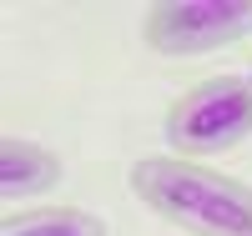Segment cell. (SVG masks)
<instances>
[{"label": "cell", "instance_id": "6da1fadb", "mask_svg": "<svg viewBox=\"0 0 252 236\" xmlns=\"http://www.w3.org/2000/svg\"><path fill=\"white\" fill-rule=\"evenodd\" d=\"M136 201L192 236H252V186L187 156H141L131 171Z\"/></svg>", "mask_w": 252, "mask_h": 236}, {"label": "cell", "instance_id": "7a4b0ae2", "mask_svg": "<svg viewBox=\"0 0 252 236\" xmlns=\"http://www.w3.org/2000/svg\"><path fill=\"white\" fill-rule=\"evenodd\" d=\"M252 136V76H207L166 111V146L177 156H222Z\"/></svg>", "mask_w": 252, "mask_h": 236}, {"label": "cell", "instance_id": "3957f363", "mask_svg": "<svg viewBox=\"0 0 252 236\" xmlns=\"http://www.w3.org/2000/svg\"><path fill=\"white\" fill-rule=\"evenodd\" d=\"M252 35V0H157L141 20V40L157 55H212Z\"/></svg>", "mask_w": 252, "mask_h": 236}, {"label": "cell", "instance_id": "277c9868", "mask_svg": "<svg viewBox=\"0 0 252 236\" xmlns=\"http://www.w3.org/2000/svg\"><path fill=\"white\" fill-rule=\"evenodd\" d=\"M66 176V166L51 146L40 141H26V136H5L0 141V191H5L10 201L20 196H46V191L61 186Z\"/></svg>", "mask_w": 252, "mask_h": 236}, {"label": "cell", "instance_id": "5b68a950", "mask_svg": "<svg viewBox=\"0 0 252 236\" xmlns=\"http://www.w3.org/2000/svg\"><path fill=\"white\" fill-rule=\"evenodd\" d=\"M0 236H106V221L86 206H35L5 216Z\"/></svg>", "mask_w": 252, "mask_h": 236}]
</instances>
